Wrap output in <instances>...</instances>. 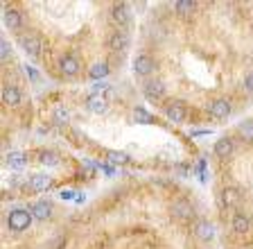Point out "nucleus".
I'll list each match as a JSON object with an SVG mask.
<instances>
[{
    "instance_id": "f257e3e1",
    "label": "nucleus",
    "mask_w": 253,
    "mask_h": 249,
    "mask_svg": "<svg viewBox=\"0 0 253 249\" xmlns=\"http://www.w3.org/2000/svg\"><path fill=\"white\" fill-rule=\"evenodd\" d=\"M32 213L30 208H14V211H9V215H7V227L11 229V231L21 233V231H27L32 224Z\"/></svg>"
},
{
    "instance_id": "f03ea898",
    "label": "nucleus",
    "mask_w": 253,
    "mask_h": 249,
    "mask_svg": "<svg viewBox=\"0 0 253 249\" xmlns=\"http://www.w3.org/2000/svg\"><path fill=\"white\" fill-rule=\"evenodd\" d=\"M169 213H172V217H174V220H179V222H190V220L195 217V206L190 204V199L179 197V199L172 201Z\"/></svg>"
},
{
    "instance_id": "7ed1b4c3",
    "label": "nucleus",
    "mask_w": 253,
    "mask_h": 249,
    "mask_svg": "<svg viewBox=\"0 0 253 249\" xmlns=\"http://www.w3.org/2000/svg\"><path fill=\"white\" fill-rule=\"evenodd\" d=\"M142 93H145V98L147 100H154V102H161L165 100V96H168V91H165V84L161 80H145V84H142Z\"/></svg>"
},
{
    "instance_id": "20e7f679",
    "label": "nucleus",
    "mask_w": 253,
    "mask_h": 249,
    "mask_svg": "<svg viewBox=\"0 0 253 249\" xmlns=\"http://www.w3.org/2000/svg\"><path fill=\"white\" fill-rule=\"evenodd\" d=\"M111 21L116 23L118 27H126L131 23V7L125 5V2H116V5L111 7Z\"/></svg>"
},
{
    "instance_id": "39448f33",
    "label": "nucleus",
    "mask_w": 253,
    "mask_h": 249,
    "mask_svg": "<svg viewBox=\"0 0 253 249\" xmlns=\"http://www.w3.org/2000/svg\"><path fill=\"white\" fill-rule=\"evenodd\" d=\"M5 27L9 32L21 34V30L25 27V14L21 9H5Z\"/></svg>"
},
{
    "instance_id": "423d86ee",
    "label": "nucleus",
    "mask_w": 253,
    "mask_h": 249,
    "mask_svg": "<svg viewBox=\"0 0 253 249\" xmlns=\"http://www.w3.org/2000/svg\"><path fill=\"white\" fill-rule=\"evenodd\" d=\"M165 116H168V120L174 122V125H181V122H185V118H188V109H185V102H181V100L169 102L168 109H165Z\"/></svg>"
},
{
    "instance_id": "0eeeda50",
    "label": "nucleus",
    "mask_w": 253,
    "mask_h": 249,
    "mask_svg": "<svg viewBox=\"0 0 253 249\" xmlns=\"http://www.w3.org/2000/svg\"><path fill=\"white\" fill-rule=\"evenodd\" d=\"M79 59L75 57L73 52H63L61 57H59V70H61V75H66V77H75V75L79 73Z\"/></svg>"
},
{
    "instance_id": "6e6552de",
    "label": "nucleus",
    "mask_w": 253,
    "mask_h": 249,
    "mask_svg": "<svg viewBox=\"0 0 253 249\" xmlns=\"http://www.w3.org/2000/svg\"><path fill=\"white\" fill-rule=\"evenodd\" d=\"M233 106L228 100H224V98H217V100H212L211 104H208V113H211L215 120H226L228 116H231Z\"/></svg>"
},
{
    "instance_id": "1a4fd4ad",
    "label": "nucleus",
    "mask_w": 253,
    "mask_h": 249,
    "mask_svg": "<svg viewBox=\"0 0 253 249\" xmlns=\"http://www.w3.org/2000/svg\"><path fill=\"white\" fill-rule=\"evenodd\" d=\"M133 70H136V75L149 80V75L156 70V61H154L149 54H138V57L133 59Z\"/></svg>"
},
{
    "instance_id": "9d476101",
    "label": "nucleus",
    "mask_w": 253,
    "mask_h": 249,
    "mask_svg": "<svg viewBox=\"0 0 253 249\" xmlns=\"http://www.w3.org/2000/svg\"><path fill=\"white\" fill-rule=\"evenodd\" d=\"M21 48L25 50L32 59H39V54H41V39H39L37 34H30V32L23 34L21 37Z\"/></svg>"
},
{
    "instance_id": "9b49d317",
    "label": "nucleus",
    "mask_w": 253,
    "mask_h": 249,
    "mask_svg": "<svg viewBox=\"0 0 253 249\" xmlns=\"http://www.w3.org/2000/svg\"><path fill=\"white\" fill-rule=\"evenodd\" d=\"M219 199H221V206L224 208H237L240 201H242V193H240V188H235V186H228V188L221 191Z\"/></svg>"
},
{
    "instance_id": "f8f14e48",
    "label": "nucleus",
    "mask_w": 253,
    "mask_h": 249,
    "mask_svg": "<svg viewBox=\"0 0 253 249\" xmlns=\"http://www.w3.org/2000/svg\"><path fill=\"white\" fill-rule=\"evenodd\" d=\"M52 186H54V179L50 175H45V172H37V175L30 177V188L34 193H45V191H50Z\"/></svg>"
},
{
    "instance_id": "ddd939ff",
    "label": "nucleus",
    "mask_w": 253,
    "mask_h": 249,
    "mask_svg": "<svg viewBox=\"0 0 253 249\" xmlns=\"http://www.w3.org/2000/svg\"><path fill=\"white\" fill-rule=\"evenodd\" d=\"M2 102H5L7 106H18L23 102V91L18 89L16 84H5L2 86Z\"/></svg>"
},
{
    "instance_id": "4468645a",
    "label": "nucleus",
    "mask_w": 253,
    "mask_h": 249,
    "mask_svg": "<svg viewBox=\"0 0 253 249\" xmlns=\"http://www.w3.org/2000/svg\"><path fill=\"white\" fill-rule=\"evenodd\" d=\"M30 213H32V217H37V220L43 222V220H50V217H52L54 208L50 201L39 199V201H34V204H30Z\"/></svg>"
},
{
    "instance_id": "2eb2a0df",
    "label": "nucleus",
    "mask_w": 253,
    "mask_h": 249,
    "mask_svg": "<svg viewBox=\"0 0 253 249\" xmlns=\"http://www.w3.org/2000/svg\"><path fill=\"white\" fill-rule=\"evenodd\" d=\"M231 229H233V233H240V236L249 233V231L253 229L251 217L244 215V213H235V215L231 217Z\"/></svg>"
},
{
    "instance_id": "dca6fc26",
    "label": "nucleus",
    "mask_w": 253,
    "mask_h": 249,
    "mask_svg": "<svg viewBox=\"0 0 253 249\" xmlns=\"http://www.w3.org/2000/svg\"><path fill=\"white\" fill-rule=\"evenodd\" d=\"M195 238L199 240V243H211V240L215 238V227H212L208 220H199V222L195 224Z\"/></svg>"
},
{
    "instance_id": "f3484780",
    "label": "nucleus",
    "mask_w": 253,
    "mask_h": 249,
    "mask_svg": "<svg viewBox=\"0 0 253 249\" xmlns=\"http://www.w3.org/2000/svg\"><path fill=\"white\" fill-rule=\"evenodd\" d=\"M129 43H131V39H129L126 32H113L109 37V48L113 50V52H125V50L129 48Z\"/></svg>"
},
{
    "instance_id": "a211bd4d",
    "label": "nucleus",
    "mask_w": 253,
    "mask_h": 249,
    "mask_svg": "<svg viewBox=\"0 0 253 249\" xmlns=\"http://www.w3.org/2000/svg\"><path fill=\"white\" fill-rule=\"evenodd\" d=\"M212 152L219 156V159H228V156H233V152H235V143H233V138H219L215 143V148H212Z\"/></svg>"
},
{
    "instance_id": "6ab92c4d",
    "label": "nucleus",
    "mask_w": 253,
    "mask_h": 249,
    "mask_svg": "<svg viewBox=\"0 0 253 249\" xmlns=\"http://www.w3.org/2000/svg\"><path fill=\"white\" fill-rule=\"evenodd\" d=\"M86 109L93 113H106V109H109V100H106V96H90L88 100H86Z\"/></svg>"
},
{
    "instance_id": "aec40b11",
    "label": "nucleus",
    "mask_w": 253,
    "mask_h": 249,
    "mask_svg": "<svg viewBox=\"0 0 253 249\" xmlns=\"http://www.w3.org/2000/svg\"><path fill=\"white\" fill-rule=\"evenodd\" d=\"M7 165L11 170H23L27 165V154L25 152H9L7 154Z\"/></svg>"
},
{
    "instance_id": "412c9836",
    "label": "nucleus",
    "mask_w": 253,
    "mask_h": 249,
    "mask_svg": "<svg viewBox=\"0 0 253 249\" xmlns=\"http://www.w3.org/2000/svg\"><path fill=\"white\" fill-rule=\"evenodd\" d=\"M109 73H111V66L106 64V61H100V64H95V66H90L88 68L90 80H104Z\"/></svg>"
},
{
    "instance_id": "4be33fe9",
    "label": "nucleus",
    "mask_w": 253,
    "mask_h": 249,
    "mask_svg": "<svg viewBox=\"0 0 253 249\" xmlns=\"http://www.w3.org/2000/svg\"><path fill=\"white\" fill-rule=\"evenodd\" d=\"M37 159H39V163H43V165H59V154L52 152V149H39Z\"/></svg>"
},
{
    "instance_id": "5701e85b",
    "label": "nucleus",
    "mask_w": 253,
    "mask_h": 249,
    "mask_svg": "<svg viewBox=\"0 0 253 249\" xmlns=\"http://www.w3.org/2000/svg\"><path fill=\"white\" fill-rule=\"evenodd\" d=\"M237 136H240V141H244V143H253V120L240 122V127H237Z\"/></svg>"
},
{
    "instance_id": "b1692460",
    "label": "nucleus",
    "mask_w": 253,
    "mask_h": 249,
    "mask_svg": "<svg viewBox=\"0 0 253 249\" xmlns=\"http://www.w3.org/2000/svg\"><path fill=\"white\" fill-rule=\"evenodd\" d=\"M195 9H197V2H192V0H179V2H174V11L181 14V16H190Z\"/></svg>"
},
{
    "instance_id": "393cba45",
    "label": "nucleus",
    "mask_w": 253,
    "mask_h": 249,
    "mask_svg": "<svg viewBox=\"0 0 253 249\" xmlns=\"http://www.w3.org/2000/svg\"><path fill=\"white\" fill-rule=\"evenodd\" d=\"M52 120L54 125H68L70 122V109H66V106H57L52 113Z\"/></svg>"
},
{
    "instance_id": "a878e982",
    "label": "nucleus",
    "mask_w": 253,
    "mask_h": 249,
    "mask_svg": "<svg viewBox=\"0 0 253 249\" xmlns=\"http://www.w3.org/2000/svg\"><path fill=\"white\" fill-rule=\"evenodd\" d=\"M109 161H111V163H126V161H129V154H126V152H118V149H111V152H109Z\"/></svg>"
},
{
    "instance_id": "bb28decb",
    "label": "nucleus",
    "mask_w": 253,
    "mask_h": 249,
    "mask_svg": "<svg viewBox=\"0 0 253 249\" xmlns=\"http://www.w3.org/2000/svg\"><path fill=\"white\" fill-rule=\"evenodd\" d=\"M109 89H111V86L106 84V82H97V84L93 86V93H95V96H104Z\"/></svg>"
},
{
    "instance_id": "cd10ccee",
    "label": "nucleus",
    "mask_w": 253,
    "mask_h": 249,
    "mask_svg": "<svg viewBox=\"0 0 253 249\" xmlns=\"http://www.w3.org/2000/svg\"><path fill=\"white\" fill-rule=\"evenodd\" d=\"M9 54H11L9 43L2 41V43H0V57H2V61H7V59H9Z\"/></svg>"
},
{
    "instance_id": "c85d7f7f",
    "label": "nucleus",
    "mask_w": 253,
    "mask_h": 249,
    "mask_svg": "<svg viewBox=\"0 0 253 249\" xmlns=\"http://www.w3.org/2000/svg\"><path fill=\"white\" fill-rule=\"evenodd\" d=\"M244 89H247L249 93H253V70H249L247 77H244Z\"/></svg>"
},
{
    "instance_id": "c756f323",
    "label": "nucleus",
    "mask_w": 253,
    "mask_h": 249,
    "mask_svg": "<svg viewBox=\"0 0 253 249\" xmlns=\"http://www.w3.org/2000/svg\"><path fill=\"white\" fill-rule=\"evenodd\" d=\"M136 118H138V120H145V122H147L149 120V113H145L142 109H136Z\"/></svg>"
},
{
    "instance_id": "7c9ffc66",
    "label": "nucleus",
    "mask_w": 253,
    "mask_h": 249,
    "mask_svg": "<svg viewBox=\"0 0 253 249\" xmlns=\"http://www.w3.org/2000/svg\"><path fill=\"white\" fill-rule=\"evenodd\" d=\"M244 249H253V247H244Z\"/></svg>"
}]
</instances>
